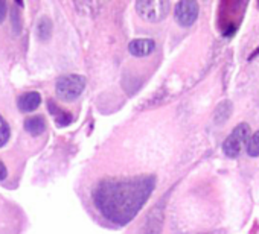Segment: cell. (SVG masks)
Masks as SVG:
<instances>
[{
  "label": "cell",
  "mask_w": 259,
  "mask_h": 234,
  "mask_svg": "<svg viewBox=\"0 0 259 234\" xmlns=\"http://www.w3.org/2000/svg\"><path fill=\"white\" fill-rule=\"evenodd\" d=\"M37 34H38V38L41 41H46L51 34H52V23L48 17H43L40 22H38V28H37Z\"/></svg>",
  "instance_id": "obj_10"
},
{
  "label": "cell",
  "mask_w": 259,
  "mask_h": 234,
  "mask_svg": "<svg viewBox=\"0 0 259 234\" xmlns=\"http://www.w3.org/2000/svg\"><path fill=\"white\" fill-rule=\"evenodd\" d=\"M154 187L156 178L153 175L110 178L96 186L93 190V202L108 220L125 225L136 217Z\"/></svg>",
  "instance_id": "obj_1"
},
{
  "label": "cell",
  "mask_w": 259,
  "mask_h": 234,
  "mask_svg": "<svg viewBox=\"0 0 259 234\" xmlns=\"http://www.w3.org/2000/svg\"><path fill=\"white\" fill-rule=\"evenodd\" d=\"M230 112H232V102H229V100L221 102L217 106V109H215V121H217V124H223L226 119H229Z\"/></svg>",
  "instance_id": "obj_9"
},
{
  "label": "cell",
  "mask_w": 259,
  "mask_h": 234,
  "mask_svg": "<svg viewBox=\"0 0 259 234\" xmlns=\"http://www.w3.org/2000/svg\"><path fill=\"white\" fill-rule=\"evenodd\" d=\"M247 154L250 157H259V131L254 133L247 143Z\"/></svg>",
  "instance_id": "obj_12"
},
{
  "label": "cell",
  "mask_w": 259,
  "mask_h": 234,
  "mask_svg": "<svg viewBox=\"0 0 259 234\" xmlns=\"http://www.w3.org/2000/svg\"><path fill=\"white\" fill-rule=\"evenodd\" d=\"M256 55H259V47H257V50H256V52H254V53H251V55H250V58H248V60H250V61H251V58H254V56H256Z\"/></svg>",
  "instance_id": "obj_16"
},
{
  "label": "cell",
  "mask_w": 259,
  "mask_h": 234,
  "mask_svg": "<svg viewBox=\"0 0 259 234\" xmlns=\"http://www.w3.org/2000/svg\"><path fill=\"white\" fill-rule=\"evenodd\" d=\"M156 49V43L151 38H139V40H133L128 44V50L135 56H147L150 53H153Z\"/></svg>",
  "instance_id": "obj_6"
},
{
  "label": "cell",
  "mask_w": 259,
  "mask_h": 234,
  "mask_svg": "<svg viewBox=\"0 0 259 234\" xmlns=\"http://www.w3.org/2000/svg\"><path fill=\"white\" fill-rule=\"evenodd\" d=\"M136 11L147 22H160L169 13V2L165 0H139L136 2Z\"/></svg>",
  "instance_id": "obj_4"
},
{
  "label": "cell",
  "mask_w": 259,
  "mask_h": 234,
  "mask_svg": "<svg viewBox=\"0 0 259 234\" xmlns=\"http://www.w3.org/2000/svg\"><path fill=\"white\" fill-rule=\"evenodd\" d=\"M7 17V4L4 0H0V23H2Z\"/></svg>",
  "instance_id": "obj_14"
},
{
  "label": "cell",
  "mask_w": 259,
  "mask_h": 234,
  "mask_svg": "<svg viewBox=\"0 0 259 234\" xmlns=\"http://www.w3.org/2000/svg\"><path fill=\"white\" fill-rule=\"evenodd\" d=\"M10 134H11V131H10L8 124L4 121V117L0 115V148L10 140Z\"/></svg>",
  "instance_id": "obj_13"
},
{
  "label": "cell",
  "mask_w": 259,
  "mask_h": 234,
  "mask_svg": "<svg viewBox=\"0 0 259 234\" xmlns=\"http://www.w3.org/2000/svg\"><path fill=\"white\" fill-rule=\"evenodd\" d=\"M48 105H49V111H52L54 114H57V122H58L60 127H66V125H69V124L72 122V115L63 112V111H58L60 108H58L52 100H49Z\"/></svg>",
  "instance_id": "obj_11"
},
{
  "label": "cell",
  "mask_w": 259,
  "mask_h": 234,
  "mask_svg": "<svg viewBox=\"0 0 259 234\" xmlns=\"http://www.w3.org/2000/svg\"><path fill=\"white\" fill-rule=\"evenodd\" d=\"M7 175H8V172H7V167H5V164L0 161V181H4L5 178H7Z\"/></svg>",
  "instance_id": "obj_15"
},
{
  "label": "cell",
  "mask_w": 259,
  "mask_h": 234,
  "mask_svg": "<svg viewBox=\"0 0 259 234\" xmlns=\"http://www.w3.org/2000/svg\"><path fill=\"white\" fill-rule=\"evenodd\" d=\"M87 79L81 75H64L57 79L55 93L64 102H73L85 88Z\"/></svg>",
  "instance_id": "obj_2"
},
{
  "label": "cell",
  "mask_w": 259,
  "mask_h": 234,
  "mask_svg": "<svg viewBox=\"0 0 259 234\" xmlns=\"http://www.w3.org/2000/svg\"><path fill=\"white\" fill-rule=\"evenodd\" d=\"M25 130L31 134V136H38L41 133H45L46 130V121L43 115H34L31 119H28L25 122Z\"/></svg>",
  "instance_id": "obj_8"
},
{
  "label": "cell",
  "mask_w": 259,
  "mask_h": 234,
  "mask_svg": "<svg viewBox=\"0 0 259 234\" xmlns=\"http://www.w3.org/2000/svg\"><path fill=\"white\" fill-rule=\"evenodd\" d=\"M174 16L180 26L189 28L195 23L198 17V4L194 2V0H183V2H179L176 5Z\"/></svg>",
  "instance_id": "obj_5"
},
{
  "label": "cell",
  "mask_w": 259,
  "mask_h": 234,
  "mask_svg": "<svg viewBox=\"0 0 259 234\" xmlns=\"http://www.w3.org/2000/svg\"><path fill=\"white\" fill-rule=\"evenodd\" d=\"M250 134H251L250 127L247 124H239L238 127L233 128V131L230 133V136L224 140V143H223V152L229 158H236L241 154L242 146L250 139Z\"/></svg>",
  "instance_id": "obj_3"
},
{
  "label": "cell",
  "mask_w": 259,
  "mask_h": 234,
  "mask_svg": "<svg viewBox=\"0 0 259 234\" xmlns=\"http://www.w3.org/2000/svg\"><path fill=\"white\" fill-rule=\"evenodd\" d=\"M40 103H41V96L37 91H29V93L22 94L17 102L19 109L23 112H31V111L37 109Z\"/></svg>",
  "instance_id": "obj_7"
}]
</instances>
